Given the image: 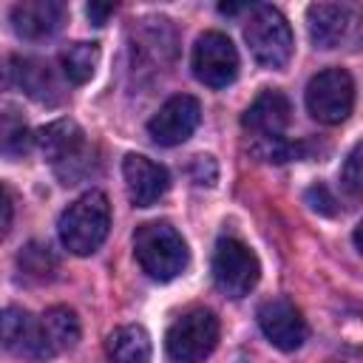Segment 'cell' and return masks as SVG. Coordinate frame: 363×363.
Segmentation results:
<instances>
[{
    "instance_id": "obj_1",
    "label": "cell",
    "mask_w": 363,
    "mask_h": 363,
    "mask_svg": "<svg viewBox=\"0 0 363 363\" xmlns=\"http://www.w3.org/2000/svg\"><path fill=\"white\" fill-rule=\"evenodd\" d=\"M60 241L74 255H91L102 247L111 230V204L99 190H88L74 199L60 216Z\"/></svg>"
},
{
    "instance_id": "obj_2",
    "label": "cell",
    "mask_w": 363,
    "mask_h": 363,
    "mask_svg": "<svg viewBox=\"0 0 363 363\" xmlns=\"http://www.w3.org/2000/svg\"><path fill=\"white\" fill-rule=\"evenodd\" d=\"M133 255L139 267L156 281H173L187 267V244L167 221H147L136 227Z\"/></svg>"
},
{
    "instance_id": "obj_3",
    "label": "cell",
    "mask_w": 363,
    "mask_h": 363,
    "mask_svg": "<svg viewBox=\"0 0 363 363\" xmlns=\"http://www.w3.org/2000/svg\"><path fill=\"white\" fill-rule=\"evenodd\" d=\"M292 119V105L281 91H261L244 111L241 125L258 142V153L269 162H284L289 147L284 145V130Z\"/></svg>"
},
{
    "instance_id": "obj_4",
    "label": "cell",
    "mask_w": 363,
    "mask_h": 363,
    "mask_svg": "<svg viewBox=\"0 0 363 363\" xmlns=\"http://www.w3.org/2000/svg\"><path fill=\"white\" fill-rule=\"evenodd\" d=\"M244 40L264 68H284L292 57V28L272 6H252L244 23Z\"/></svg>"
},
{
    "instance_id": "obj_5",
    "label": "cell",
    "mask_w": 363,
    "mask_h": 363,
    "mask_svg": "<svg viewBox=\"0 0 363 363\" xmlns=\"http://www.w3.org/2000/svg\"><path fill=\"white\" fill-rule=\"evenodd\" d=\"M34 142L43 150V156L57 167V173L65 184H74L79 176H85L91 170L88 142H85L82 128L74 119H57V122L45 125L34 136Z\"/></svg>"
},
{
    "instance_id": "obj_6",
    "label": "cell",
    "mask_w": 363,
    "mask_h": 363,
    "mask_svg": "<svg viewBox=\"0 0 363 363\" xmlns=\"http://www.w3.org/2000/svg\"><path fill=\"white\" fill-rule=\"evenodd\" d=\"M218 318L204 309H187L184 315H179L167 335H164V346L173 363H201L204 357L213 354V349L218 346Z\"/></svg>"
},
{
    "instance_id": "obj_7",
    "label": "cell",
    "mask_w": 363,
    "mask_h": 363,
    "mask_svg": "<svg viewBox=\"0 0 363 363\" xmlns=\"http://www.w3.org/2000/svg\"><path fill=\"white\" fill-rule=\"evenodd\" d=\"M354 108V79L346 68H323L306 85V111L323 125H340Z\"/></svg>"
},
{
    "instance_id": "obj_8",
    "label": "cell",
    "mask_w": 363,
    "mask_h": 363,
    "mask_svg": "<svg viewBox=\"0 0 363 363\" xmlns=\"http://www.w3.org/2000/svg\"><path fill=\"white\" fill-rule=\"evenodd\" d=\"M261 264L238 238H218L213 250V281L227 298H244L258 284Z\"/></svg>"
},
{
    "instance_id": "obj_9",
    "label": "cell",
    "mask_w": 363,
    "mask_h": 363,
    "mask_svg": "<svg viewBox=\"0 0 363 363\" xmlns=\"http://www.w3.org/2000/svg\"><path fill=\"white\" fill-rule=\"evenodd\" d=\"M193 74L207 88H227L238 77V51L221 31H204L193 45Z\"/></svg>"
},
{
    "instance_id": "obj_10",
    "label": "cell",
    "mask_w": 363,
    "mask_h": 363,
    "mask_svg": "<svg viewBox=\"0 0 363 363\" xmlns=\"http://www.w3.org/2000/svg\"><path fill=\"white\" fill-rule=\"evenodd\" d=\"M201 122V105L196 96L190 94H176L170 96L147 122V133L156 145H164V147H173V145H182L193 136V130L199 128Z\"/></svg>"
},
{
    "instance_id": "obj_11",
    "label": "cell",
    "mask_w": 363,
    "mask_h": 363,
    "mask_svg": "<svg viewBox=\"0 0 363 363\" xmlns=\"http://www.w3.org/2000/svg\"><path fill=\"white\" fill-rule=\"evenodd\" d=\"M258 326L267 340L281 352H295L306 340V320L286 298H269L258 306Z\"/></svg>"
},
{
    "instance_id": "obj_12",
    "label": "cell",
    "mask_w": 363,
    "mask_h": 363,
    "mask_svg": "<svg viewBox=\"0 0 363 363\" xmlns=\"http://www.w3.org/2000/svg\"><path fill=\"white\" fill-rule=\"evenodd\" d=\"M0 346L26 360H48L43 329H40V315L34 318L31 312L20 306L0 309Z\"/></svg>"
},
{
    "instance_id": "obj_13",
    "label": "cell",
    "mask_w": 363,
    "mask_h": 363,
    "mask_svg": "<svg viewBox=\"0 0 363 363\" xmlns=\"http://www.w3.org/2000/svg\"><path fill=\"white\" fill-rule=\"evenodd\" d=\"M122 179H125V190H128V199L136 204V207H150L156 204L167 187H170V173L142 156V153H128L125 162H122Z\"/></svg>"
},
{
    "instance_id": "obj_14",
    "label": "cell",
    "mask_w": 363,
    "mask_h": 363,
    "mask_svg": "<svg viewBox=\"0 0 363 363\" xmlns=\"http://www.w3.org/2000/svg\"><path fill=\"white\" fill-rule=\"evenodd\" d=\"M9 20L20 40H45L62 26L65 6L57 0H23L11 6Z\"/></svg>"
},
{
    "instance_id": "obj_15",
    "label": "cell",
    "mask_w": 363,
    "mask_h": 363,
    "mask_svg": "<svg viewBox=\"0 0 363 363\" xmlns=\"http://www.w3.org/2000/svg\"><path fill=\"white\" fill-rule=\"evenodd\" d=\"M306 26L309 37L320 48H337L352 37L354 28V14L349 6L337 3H315L306 9Z\"/></svg>"
},
{
    "instance_id": "obj_16",
    "label": "cell",
    "mask_w": 363,
    "mask_h": 363,
    "mask_svg": "<svg viewBox=\"0 0 363 363\" xmlns=\"http://www.w3.org/2000/svg\"><path fill=\"white\" fill-rule=\"evenodd\" d=\"M6 74H9V82L14 88H20L23 94H28L37 102H57L60 99V82H57L54 71L40 60L14 57V60H9Z\"/></svg>"
},
{
    "instance_id": "obj_17",
    "label": "cell",
    "mask_w": 363,
    "mask_h": 363,
    "mask_svg": "<svg viewBox=\"0 0 363 363\" xmlns=\"http://www.w3.org/2000/svg\"><path fill=\"white\" fill-rule=\"evenodd\" d=\"M40 329H43V343H45L48 360L74 349L79 340V318L68 306H48L40 315Z\"/></svg>"
},
{
    "instance_id": "obj_18",
    "label": "cell",
    "mask_w": 363,
    "mask_h": 363,
    "mask_svg": "<svg viewBox=\"0 0 363 363\" xmlns=\"http://www.w3.org/2000/svg\"><path fill=\"white\" fill-rule=\"evenodd\" d=\"M108 363H150V337L142 326H119L105 340Z\"/></svg>"
},
{
    "instance_id": "obj_19",
    "label": "cell",
    "mask_w": 363,
    "mask_h": 363,
    "mask_svg": "<svg viewBox=\"0 0 363 363\" xmlns=\"http://www.w3.org/2000/svg\"><path fill=\"white\" fill-rule=\"evenodd\" d=\"M99 65V45L96 43H74L60 54V68L62 77L74 85H82L94 77Z\"/></svg>"
},
{
    "instance_id": "obj_20",
    "label": "cell",
    "mask_w": 363,
    "mask_h": 363,
    "mask_svg": "<svg viewBox=\"0 0 363 363\" xmlns=\"http://www.w3.org/2000/svg\"><path fill=\"white\" fill-rule=\"evenodd\" d=\"M17 269L26 281H34V284H45L54 278L57 272V258L51 252L48 244H40V241H31L20 250L17 255Z\"/></svg>"
},
{
    "instance_id": "obj_21",
    "label": "cell",
    "mask_w": 363,
    "mask_h": 363,
    "mask_svg": "<svg viewBox=\"0 0 363 363\" xmlns=\"http://www.w3.org/2000/svg\"><path fill=\"white\" fill-rule=\"evenodd\" d=\"M34 136L26 125L23 116H17L14 111H0V156H23L31 147Z\"/></svg>"
},
{
    "instance_id": "obj_22",
    "label": "cell",
    "mask_w": 363,
    "mask_h": 363,
    "mask_svg": "<svg viewBox=\"0 0 363 363\" xmlns=\"http://www.w3.org/2000/svg\"><path fill=\"white\" fill-rule=\"evenodd\" d=\"M340 182H343V190L352 199L360 196V182H363V176H360V145L352 147V153H349V159H346V164L340 170Z\"/></svg>"
},
{
    "instance_id": "obj_23",
    "label": "cell",
    "mask_w": 363,
    "mask_h": 363,
    "mask_svg": "<svg viewBox=\"0 0 363 363\" xmlns=\"http://www.w3.org/2000/svg\"><path fill=\"white\" fill-rule=\"evenodd\" d=\"M306 201L312 204V210H318V213H326V216H332L335 210L329 207V204H335V199L326 193V187L323 184H318V187H312L309 193H306Z\"/></svg>"
},
{
    "instance_id": "obj_24",
    "label": "cell",
    "mask_w": 363,
    "mask_h": 363,
    "mask_svg": "<svg viewBox=\"0 0 363 363\" xmlns=\"http://www.w3.org/2000/svg\"><path fill=\"white\" fill-rule=\"evenodd\" d=\"M11 221H14V204H11V196L0 187V241L6 238Z\"/></svg>"
},
{
    "instance_id": "obj_25",
    "label": "cell",
    "mask_w": 363,
    "mask_h": 363,
    "mask_svg": "<svg viewBox=\"0 0 363 363\" xmlns=\"http://www.w3.org/2000/svg\"><path fill=\"white\" fill-rule=\"evenodd\" d=\"M85 14H88V20H91L94 26H105V20L113 14V6H99V3H91V6H85Z\"/></svg>"
},
{
    "instance_id": "obj_26",
    "label": "cell",
    "mask_w": 363,
    "mask_h": 363,
    "mask_svg": "<svg viewBox=\"0 0 363 363\" xmlns=\"http://www.w3.org/2000/svg\"><path fill=\"white\" fill-rule=\"evenodd\" d=\"M332 363H360V352H357V349H346V352H340V357H335Z\"/></svg>"
}]
</instances>
